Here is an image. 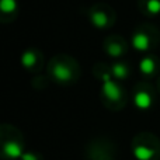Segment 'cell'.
I'll use <instances>...</instances> for the list:
<instances>
[{
    "label": "cell",
    "instance_id": "6da1fadb",
    "mask_svg": "<svg viewBox=\"0 0 160 160\" xmlns=\"http://www.w3.org/2000/svg\"><path fill=\"white\" fill-rule=\"evenodd\" d=\"M47 75L52 82L58 84L70 86L79 82L82 68L73 56L66 53H58L52 56L47 63Z\"/></svg>",
    "mask_w": 160,
    "mask_h": 160
},
{
    "label": "cell",
    "instance_id": "7a4b0ae2",
    "mask_svg": "<svg viewBox=\"0 0 160 160\" xmlns=\"http://www.w3.org/2000/svg\"><path fill=\"white\" fill-rule=\"evenodd\" d=\"M25 150V139L21 131L11 124H0V159L20 160Z\"/></svg>",
    "mask_w": 160,
    "mask_h": 160
},
{
    "label": "cell",
    "instance_id": "3957f363",
    "mask_svg": "<svg viewBox=\"0 0 160 160\" xmlns=\"http://www.w3.org/2000/svg\"><path fill=\"white\" fill-rule=\"evenodd\" d=\"M131 152L136 160H160V139L148 131L139 132L132 138Z\"/></svg>",
    "mask_w": 160,
    "mask_h": 160
},
{
    "label": "cell",
    "instance_id": "277c9868",
    "mask_svg": "<svg viewBox=\"0 0 160 160\" xmlns=\"http://www.w3.org/2000/svg\"><path fill=\"white\" fill-rule=\"evenodd\" d=\"M100 100L102 105L110 111H121L128 102V91L118 80L110 79L101 83Z\"/></svg>",
    "mask_w": 160,
    "mask_h": 160
},
{
    "label": "cell",
    "instance_id": "5b68a950",
    "mask_svg": "<svg viewBox=\"0 0 160 160\" xmlns=\"http://www.w3.org/2000/svg\"><path fill=\"white\" fill-rule=\"evenodd\" d=\"M160 42V30L153 24H139L131 34V45L138 52H150Z\"/></svg>",
    "mask_w": 160,
    "mask_h": 160
},
{
    "label": "cell",
    "instance_id": "8992f818",
    "mask_svg": "<svg viewBox=\"0 0 160 160\" xmlns=\"http://www.w3.org/2000/svg\"><path fill=\"white\" fill-rule=\"evenodd\" d=\"M87 20L94 28L108 30L114 27L117 21V13L112 6L104 2H97L91 4L87 10Z\"/></svg>",
    "mask_w": 160,
    "mask_h": 160
},
{
    "label": "cell",
    "instance_id": "52a82bcc",
    "mask_svg": "<svg viewBox=\"0 0 160 160\" xmlns=\"http://www.w3.org/2000/svg\"><path fill=\"white\" fill-rule=\"evenodd\" d=\"M86 160H117V146L111 139L97 136L86 145Z\"/></svg>",
    "mask_w": 160,
    "mask_h": 160
},
{
    "label": "cell",
    "instance_id": "ba28073f",
    "mask_svg": "<svg viewBox=\"0 0 160 160\" xmlns=\"http://www.w3.org/2000/svg\"><path fill=\"white\" fill-rule=\"evenodd\" d=\"M156 91L149 83V80H142L133 86L132 90V102L139 111H148L155 105L156 102Z\"/></svg>",
    "mask_w": 160,
    "mask_h": 160
},
{
    "label": "cell",
    "instance_id": "9c48e42d",
    "mask_svg": "<svg viewBox=\"0 0 160 160\" xmlns=\"http://www.w3.org/2000/svg\"><path fill=\"white\" fill-rule=\"evenodd\" d=\"M20 65L30 73H39L45 68V56L39 48L30 47L20 55Z\"/></svg>",
    "mask_w": 160,
    "mask_h": 160
},
{
    "label": "cell",
    "instance_id": "30bf717a",
    "mask_svg": "<svg viewBox=\"0 0 160 160\" xmlns=\"http://www.w3.org/2000/svg\"><path fill=\"white\" fill-rule=\"evenodd\" d=\"M128 48L129 47H128L127 39L118 34H111V35L105 37L102 41V49H104L105 55L110 56L114 61L124 58L128 52Z\"/></svg>",
    "mask_w": 160,
    "mask_h": 160
},
{
    "label": "cell",
    "instance_id": "8fae6325",
    "mask_svg": "<svg viewBox=\"0 0 160 160\" xmlns=\"http://www.w3.org/2000/svg\"><path fill=\"white\" fill-rule=\"evenodd\" d=\"M139 73L145 80H150L160 76V59L156 55H146L139 61Z\"/></svg>",
    "mask_w": 160,
    "mask_h": 160
},
{
    "label": "cell",
    "instance_id": "7c38bea8",
    "mask_svg": "<svg viewBox=\"0 0 160 160\" xmlns=\"http://www.w3.org/2000/svg\"><path fill=\"white\" fill-rule=\"evenodd\" d=\"M18 0H0V24H10L18 17Z\"/></svg>",
    "mask_w": 160,
    "mask_h": 160
},
{
    "label": "cell",
    "instance_id": "4fadbf2b",
    "mask_svg": "<svg viewBox=\"0 0 160 160\" xmlns=\"http://www.w3.org/2000/svg\"><path fill=\"white\" fill-rule=\"evenodd\" d=\"M111 66V75H112L114 80H118V82H124V80H128L132 75V69H131V65L128 62L122 61V59H117Z\"/></svg>",
    "mask_w": 160,
    "mask_h": 160
},
{
    "label": "cell",
    "instance_id": "5bb4252c",
    "mask_svg": "<svg viewBox=\"0 0 160 160\" xmlns=\"http://www.w3.org/2000/svg\"><path fill=\"white\" fill-rule=\"evenodd\" d=\"M138 8L143 16L156 17L160 14V0H138Z\"/></svg>",
    "mask_w": 160,
    "mask_h": 160
},
{
    "label": "cell",
    "instance_id": "9a60e30c",
    "mask_svg": "<svg viewBox=\"0 0 160 160\" xmlns=\"http://www.w3.org/2000/svg\"><path fill=\"white\" fill-rule=\"evenodd\" d=\"M93 76L96 80H98L100 83H104L107 80L112 79V75H111V66L104 62H98L93 66Z\"/></svg>",
    "mask_w": 160,
    "mask_h": 160
},
{
    "label": "cell",
    "instance_id": "2e32d148",
    "mask_svg": "<svg viewBox=\"0 0 160 160\" xmlns=\"http://www.w3.org/2000/svg\"><path fill=\"white\" fill-rule=\"evenodd\" d=\"M20 160H45L41 153L35 152V150H25Z\"/></svg>",
    "mask_w": 160,
    "mask_h": 160
},
{
    "label": "cell",
    "instance_id": "e0dca14e",
    "mask_svg": "<svg viewBox=\"0 0 160 160\" xmlns=\"http://www.w3.org/2000/svg\"><path fill=\"white\" fill-rule=\"evenodd\" d=\"M156 88H158V91L160 93V76H159V79H158V84H156Z\"/></svg>",
    "mask_w": 160,
    "mask_h": 160
}]
</instances>
